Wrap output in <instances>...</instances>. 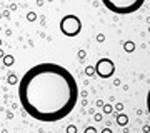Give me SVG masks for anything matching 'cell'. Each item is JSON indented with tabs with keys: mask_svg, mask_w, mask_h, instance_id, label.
<instances>
[{
	"mask_svg": "<svg viewBox=\"0 0 150 133\" xmlns=\"http://www.w3.org/2000/svg\"><path fill=\"white\" fill-rule=\"evenodd\" d=\"M4 63H5V65H12V63H13V57H5V58H4Z\"/></svg>",
	"mask_w": 150,
	"mask_h": 133,
	"instance_id": "cell-5",
	"label": "cell"
},
{
	"mask_svg": "<svg viewBox=\"0 0 150 133\" xmlns=\"http://www.w3.org/2000/svg\"><path fill=\"white\" fill-rule=\"evenodd\" d=\"M23 110L38 122H59L74 110L79 85L74 75L57 63H38L23 73L18 83Z\"/></svg>",
	"mask_w": 150,
	"mask_h": 133,
	"instance_id": "cell-1",
	"label": "cell"
},
{
	"mask_svg": "<svg viewBox=\"0 0 150 133\" xmlns=\"http://www.w3.org/2000/svg\"><path fill=\"white\" fill-rule=\"evenodd\" d=\"M118 123H120V125H125V123H127V117H123L122 115V117L118 118Z\"/></svg>",
	"mask_w": 150,
	"mask_h": 133,
	"instance_id": "cell-6",
	"label": "cell"
},
{
	"mask_svg": "<svg viewBox=\"0 0 150 133\" xmlns=\"http://www.w3.org/2000/svg\"><path fill=\"white\" fill-rule=\"evenodd\" d=\"M60 30L67 37H77L82 30V22L77 15H65L60 20Z\"/></svg>",
	"mask_w": 150,
	"mask_h": 133,
	"instance_id": "cell-3",
	"label": "cell"
},
{
	"mask_svg": "<svg viewBox=\"0 0 150 133\" xmlns=\"http://www.w3.org/2000/svg\"><path fill=\"white\" fill-rule=\"evenodd\" d=\"M102 4L112 13L130 15V13H135L139 8H142L145 0H102Z\"/></svg>",
	"mask_w": 150,
	"mask_h": 133,
	"instance_id": "cell-2",
	"label": "cell"
},
{
	"mask_svg": "<svg viewBox=\"0 0 150 133\" xmlns=\"http://www.w3.org/2000/svg\"><path fill=\"white\" fill-rule=\"evenodd\" d=\"M95 72L100 78H110L113 75V72H115V65H113V62L110 58H102L97 62Z\"/></svg>",
	"mask_w": 150,
	"mask_h": 133,
	"instance_id": "cell-4",
	"label": "cell"
},
{
	"mask_svg": "<svg viewBox=\"0 0 150 133\" xmlns=\"http://www.w3.org/2000/svg\"><path fill=\"white\" fill-rule=\"evenodd\" d=\"M93 73V68H87V75H92Z\"/></svg>",
	"mask_w": 150,
	"mask_h": 133,
	"instance_id": "cell-8",
	"label": "cell"
},
{
	"mask_svg": "<svg viewBox=\"0 0 150 133\" xmlns=\"http://www.w3.org/2000/svg\"><path fill=\"white\" fill-rule=\"evenodd\" d=\"M125 50L132 52V50H134V43H125Z\"/></svg>",
	"mask_w": 150,
	"mask_h": 133,
	"instance_id": "cell-7",
	"label": "cell"
}]
</instances>
